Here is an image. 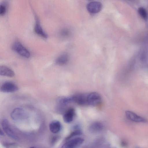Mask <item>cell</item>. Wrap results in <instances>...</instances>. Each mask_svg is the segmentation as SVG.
I'll use <instances>...</instances> for the list:
<instances>
[{
  "label": "cell",
  "mask_w": 148,
  "mask_h": 148,
  "mask_svg": "<svg viewBox=\"0 0 148 148\" xmlns=\"http://www.w3.org/2000/svg\"><path fill=\"white\" fill-rule=\"evenodd\" d=\"M49 129L51 132L54 134L59 132L61 129V125L58 121L55 120L51 121L49 125Z\"/></svg>",
  "instance_id": "4fadbf2b"
},
{
  "label": "cell",
  "mask_w": 148,
  "mask_h": 148,
  "mask_svg": "<svg viewBox=\"0 0 148 148\" xmlns=\"http://www.w3.org/2000/svg\"><path fill=\"white\" fill-rule=\"evenodd\" d=\"M11 118L15 121H20L27 119L28 115L22 108H15L10 114Z\"/></svg>",
  "instance_id": "3957f363"
},
{
  "label": "cell",
  "mask_w": 148,
  "mask_h": 148,
  "mask_svg": "<svg viewBox=\"0 0 148 148\" xmlns=\"http://www.w3.org/2000/svg\"><path fill=\"white\" fill-rule=\"evenodd\" d=\"M103 129V124L100 122L96 121L91 123L89 127V131L92 134H97L101 132Z\"/></svg>",
  "instance_id": "9c48e42d"
},
{
  "label": "cell",
  "mask_w": 148,
  "mask_h": 148,
  "mask_svg": "<svg viewBox=\"0 0 148 148\" xmlns=\"http://www.w3.org/2000/svg\"><path fill=\"white\" fill-rule=\"evenodd\" d=\"M75 114V110L74 108H71L67 110L63 116V119L64 122L67 123L71 122L73 119Z\"/></svg>",
  "instance_id": "7c38bea8"
},
{
  "label": "cell",
  "mask_w": 148,
  "mask_h": 148,
  "mask_svg": "<svg viewBox=\"0 0 148 148\" xmlns=\"http://www.w3.org/2000/svg\"><path fill=\"white\" fill-rule=\"evenodd\" d=\"M12 49L22 57L28 58L30 56V53L29 51L18 41L15 42L14 43L12 46Z\"/></svg>",
  "instance_id": "7a4b0ae2"
},
{
  "label": "cell",
  "mask_w": 148,
  "mask_h": 148,
  "mask_svg": "<svg viewBox=\"0 0 148 148\" xmlns=\"http://www.w3.org/2000/svg\"><path fill=\"white\" fill-rule=\"evenodd\" d=\"M1 125L4 131L9 137L16 140H18V137L12 129L7 119H3L2 120Z\"/></svg>",
  "instance_id": "5b68a950"
},
{
  "label": "cell",
  "mask_w": 148,
  "mask_h": 148,
  "mask_svg": "<svg viewBox=\"0 0 148 148\" xmlns=\"http://www.w3.org/2000/svg\"><path fill=\"white\" fill-rule=\"evenodd\" d=\"M82 132L79 130H76L73 131L66 138V140H69L73 137H74L77 136H79L82 134Z\"/></svg>",
  "instance_id": "ac0fdd59"
},
{
  "label": "cell",
  "mask_w": 148,
  "mask_h": 148,
  "mask_svg": "<svg viewBox=\"0 0 148 148\" xmlns=\"http://www.w3.org/2000/svg\"><path fill=\"white\" fill-rule=\"evenodd\" d=\"M34 30L35 33L43 38L48 37L47 34L42 28L38 19H36L34 26Z\"/></svg>",
  "instance_id": "5bb4252c"
},
{
  "label": "cell",
  "mask_w": 148,
  "mask_h": 148,
  "mask_svg": "<svg viewBox=\"0 0 148 148\" xmlns=\"http://www.w3.org/2000/svg\"><path fill=\"white\" fill-rule=\"evenodd\" d=\"M125 114L127 117L128 119L134 122H146L147 121L145 119L130 111H126Z\"/></svg>",
  "instance_id": "30bf717a"
},
{
  "label": "cell",
  "mask_w": 148,
  "mask_h": 148,
  "mask_svg": "<svg viewBox=\"0 0 148 148\" xmlns=\"http://www.w3.org/2000/svg\"><path fill=\"white\" fill-rule=\"evenodd\" d=\"M69 60V56L66 53H63L60 56L56 59V63L59 65H62L67 63Z\"/></svg>",
  "instance_id": "2e32d148"
},
{
  "label": "cell",
  "mask_w": 148,
  "mask_h": 148,
  "mask_svg": "<svg viewBox=\"0 0 148 148\" xmlns=\"http://www.w3.org/2000/svg\"><path fill=\"white\" fill-rule=\"evenodd\" d=\"M138 13L141 17L145 20H147L148 17L147 12L145 8L143 7H140L138 10Z\"/></svg>",
  "instance_id": "e0dca14e"
},
{
  "label": "cell",
  "mask_w": 148,
  "mask_h": 148,
  "mask_svg": "<svg viewBox=\"0 0 148 148\" xmlns=\"http://www.w3.org/2000/svg\"><path fill=\"white\" fill-rule=\"evenodd\" d=\"M73 102L71 97H63L58 98L57 101V109L60 112H63L69 103Z\"/></svg>",
  "instance_id": "277c9868"
},
{
  "label": "cell",
  "mask_w": 148,
  "mask_h": 148,
  "mask_svg": "<svg viewBox=\"0 0 148 148\" xmlns=\"http://www.w3.org/2000/svg\"><path fill=\"white\" fill-rule=\"evenodd\" d=\"M18 89V87L13 82H6L3 83L0 87L1 92L6 93L14 92Z\"/></svg>",
  "instance_id": "52a82bcc"
},
{
  "label": "cell",
  "mask_w": 148,
  "mask_h": 148,
  "mask_svg": "<svg viewBox=\"0 0 148 148\" xmlns=\"http://www.w3.org/2000/svg\"><path fill=\"white\" fill-rule=\"evenodd\" d=\"M0 75H1L12 77L15 75L14 72L10 69L5 66L0 67Z\"/></svg>",
  "instance_id": "9a60e30c"
},
{
  "label": "cell",
  "mask_w": 148,
  "mask_h": 148,
  "mask_svg": "<svg viewBox=\"0 0 148 148\" xmlns=\"http://www.w3.org/2000/svg\"><path fill=\"white\" fill-rule=\"evenodd\" d=\"M59 137L57 136H53L50 139V144L52 145L54 144L58 141Z\"/></svg>",
  "instance_id": "44dd1931"
},
{
  "label": "cell",
  "mask_w": 148,
  "mask_h": 148,
  "mask_svg": "<svg viewBox=\"0 0 148 148\" xmlns=\"http://www.w3.org/2000/svg\"><path fill=\"white\" fill-rule=\"evenodd\" d=\"M84 140L82 138L77 137L69 139L62 146L63 148H75L81 145Z\"/></svg>",
  "instance_id": "8992f818"
},
{
  "label": "cell",
  "mask_w": 148,
  "mask_h": 148,
  "mask_svg": "<svg viewBox=\"0 0 148 148\" xmlns=\"http://www.w3.org/2000/svg\"><path fill=\"white\" fill-rule=\"evenodd\" d=\"M7 11V5L5 3H3L0 5V14L3 15L5 14Z\"/></svg>",
  "instance_id": "d6986e66"
},
{
  "label": "cell",
  "mask_w": 148,
  "mask_h": 148,
  "mask_svg": "<svg viewBox=\"0 0 148 148\" xmlns=\"http://www.w3.org/2000/svg\"><path fill=\"white\" fill-rule=\"evenodd\" d=\"M0 134L1 135L3 136L4 135V133L2 131L1 129L0 131Z\"/></svg>",
  "instance_id": "7402d4cb"
},
{
  "label": "cell",
  "mask_w": 148,
  "mask_h": 148,
  "mask_svg": "<svg viewBox=\"0 0 148 148\" xmlns=\"http://www.w3.org/2000/svg\"><path fill=\"white\" fill-rule=\"evenodd\" d=\"M102 7V4L100 2L93 1L88 4L86 8L88 12L94 14L99 12L101 10Z\"/></svg>",
  "instance_id": "ba28073f"
},
{
  "label": "cell",
  "mask_w": 148,
  "mask_h": 148,
  "mask_svg": "<svg viewBox=\"0 0 148 148\" xmlns=\"http://www.w3.org/2000/svg\"><path fill=\"white\" fill-rule=\"evenodd\" d=\"M88 0L91 1V0Z\"/></svg>",
  "instance_id": "603a6c76"
},
{
  "label": "cell",
  "mask_w": 148,
  "mask_h": 148,
  "mask_svg": "<svg viewBox=\"0 0 148 148\" xmlns=\"http://www.w3.org/2000/svg\"><path fill=\"white\" fill-rule=\"evenodd\" d=\"M61 36L64 37H66L69 36L70 34V32L67 29H63L60 32Z\"/></svg>",
  "instance_id": "ffe728a7"
},
{
  "label": "cell",
  "mask_w": 148,
  "mask_h": 148,
  "mask_svg": "<svg viewBox=\"0 0 148 148\" xmlns=\"http://www.w3.org/2000/svg\"><path fill=\"white\" fill-rule=\"evenodd\" d=\"M86 96L87 95L79 94H76L71 97L73 102L79 105H83L87 104Z\"/></svg>",
  "instance_id": "8fae6325"
},
{
  "label": "cell",
  "mask_w": 148,
  "mask_h": 148,
  "mask_svg": "<svg viewBox=\"0 0 148 148\" xmlns=\"http://www.w3.org/2000/svg\"><path fill=\"white\" fill-rule=\"evenodd\" d=\"M101 101L100 95L95 92H90L87 95V104L90 106H96L98 105Z\"/></svg>",
  "instance_id": "6da1fadb"
}]
</instances>
